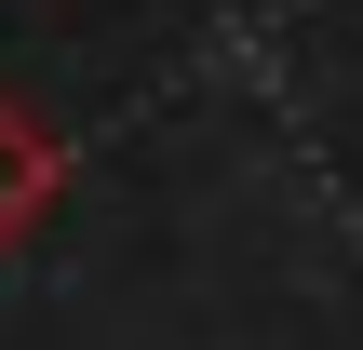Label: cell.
I'll return each mask as SVG.
<instances>
[{"label": "cell", "mask_w": 363, "mask_h": 350, "mask_svg": "<svg viewBox=\"0 0 363 350\" xmlns=\"http://www.w3.org/2000/svg\"><path fill=\"white\" fill-rule=\"evenodd\" d=\"M54 189H67V148H54V121L0 108V243H27V229L54 216Z\"/></svg>", "instance_id": "1"}]
</instances>
